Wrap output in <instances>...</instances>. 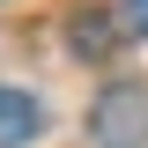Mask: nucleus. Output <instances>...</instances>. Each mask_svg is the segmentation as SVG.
Wrapping results in <instances>:
<instances>
[{
	"label": "nucleus",
	"mask_w": 148,
	"mask_h": 148,
	"mask_svg": "<svg viewBox=\"0 0 148 148\" xmlns=\"http://www.w3.org/2000/svg\"><path fill=\"white\" fill-rule=\"evenodd\" d=\"M89 126H96L104 148H141L148 141V89H141V82H111V89L96 96Z\"/></svg>",
	"instance_id": "obj_1"
},
{
	"label": "nucleus",
	"mask_w": 148,
	"mask_h": 148,
	"mask_svg": "<svg viewBox=\"0 0 148 148\" xmlns=\"http://www.w3.org/2000/svg\"><path fill=\"white\" fill-rule=\"evenodd\" d=\"M37 126H45V104H37L30 89H0V148L37 141Z\"/></svg>",
	"instance_id": "obj_2"
},
{
	"label": "nucleus",
	"mask_w": 148,
	"mask_h": 148,
	"mask_svg": "<svg viewBox=\"0 0 148 148\" xmlns=\"http://www.w3.org/2000/svg\"><path fill=\"white\" fill-rule=\"evenodd\" d=\"M104 45H111V30H104V15H82V22H74V52H104Z\"/></svg>",
	"instance_id": "obj_3"
},
{
	"label": "nucleus",
	"mask_w": 148,
	"mask_h": 148,
	"mask_svg": "<svg viewBox=\"0 0 148 148\" xmlns=\"http://www.w3.org/2000/svg\"><path fill=\"white\" fill-rule=\"evenodd\" d=\"M119 15H126V30H133V37H148V0H126Z\"/></svg>",
	"instance_id": "obj_4"
}]
</instances>
